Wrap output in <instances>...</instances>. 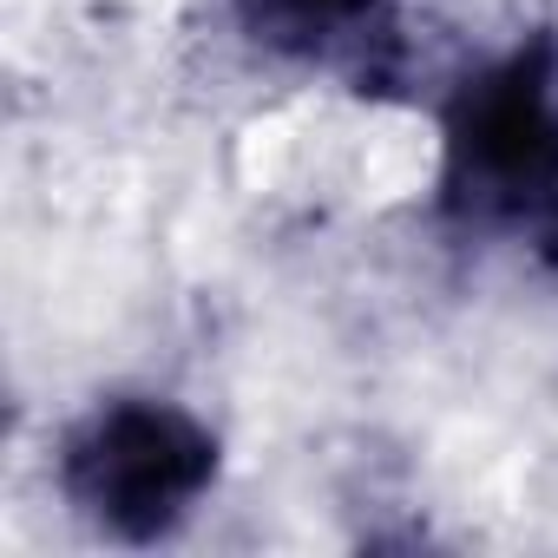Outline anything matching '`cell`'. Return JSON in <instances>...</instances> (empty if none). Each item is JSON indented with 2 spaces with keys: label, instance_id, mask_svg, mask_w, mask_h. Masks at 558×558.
<instances>
[{
  "label": "cell",
  "instance_id": "1",
  "mask_svg": "<svg viewBox=\"0 0 558 558\" xmlns=\"http://www.w3.org/2000/svg\"><path fill=\"white\" fill-rule=\"evenodd\" d=\"M440 210L480 236H532L558 269V40L532 34L453 86L440 119Z\"/></svg>",
  "mask_w": 558,
  "mask_h": 558
},
{
  "label": "cell",
  "instance_id": "3",
  "mask_svg": "<svg viewBox=\"0 0 558 558\" xmlns=\"http://www.w3.org/2000/svg\"><path fill=\"white\" fill-rule=\"evenodd\" d=\"M230 8L250 47L362 99H381L408 80V27L395 0H230Z\"/></svg>",
  "mask_w": 558,
  "mask_h": 558
},
{
  "label": "cell",
  "instance_id": "2",
  "mask_svg": "<svg viewBox=\"0 0 558 558\" xmlns=\"http://www.w3.org/2000/svg\"><path fill=\"white\" fill-rule=\"evenodd\" d=\"M53 473L66 506L93 532L119 545H158L217 486V434L184 401L112 395V401H93L60 434Z\"/></svg>",
  "mask_w": 558,
  "mask_h": 558
}]
</instances>
